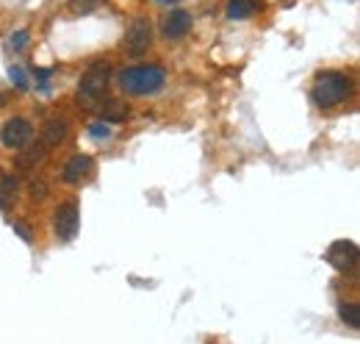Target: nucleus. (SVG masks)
Wrapping results in <instances>:
<instances>
[{"instance_id":"nucleus-8","label":"nucleus","mask_w":360,"mask_h":344,"mask_svg":"<svg viewBox=\"0 0 360 344\" xmlns=\"http://www.w3.org/2000/svg\"><path fill=\"white\" fill-rule=\"evenodd\" d=\"M92 170H95V161H92V156H72L67 164H64V172H61V178H64V183H81V181H86L89 175H92Z\"/></svg>"},{"instance_id":"nucleus-4","label":"nucleus","mask_w":360,"mask_h":344,"mask_svg":"<svg viewBox=\"0 0 360 344\" xmlns=\"http://www.w3.org/2000/svg\"><path fill=\"white\" fill-rule=\"evenodd\" d=\"M150 42H153V25H150V19L139 17V19H133L131 28L125 31L122 47H125L128 56H142V53H147Z\"/></svg>"},{"instance_id":"nucleus-1","label":"nucleus","mask_w":360,"mask_h":344,"mask_svg":"<svg viewBox=\"0 0 360 344\" xmlns=\"http://www.w3.org/2000/svg\"><path fill=\"white\" fill-rule=\"evenodd\" d=\"M164 83H167V72L158 64H136V67H128L120 75V86L128 95H136V97L156 95V92L164 89Z\"/></svg>"},{"instance_id":"nucleus-9","label":"nucleus","mask_w":360,"mask_h":344,"mask_svg":"<svg viewBox=\"0 0 360 344\" xmlns=\"http://www.w3.org/2000/svg\"><path fill=\"white\" fill-rule=\"evenodd\" d=\"M161 31H164L167 39H183V36L191 31V14L183 11V8L170 11L167 19H164V25H161Z\"/></svg>"},{"instance_id":"nucleus-20","label":"nucleus","mask_w":360,"mask_h":344,"mask_svg":"<svg viewBox=\"0 0 360 344\" xmlns=\"http://www.w3.org/2000/svg\"><path fill=\"white\" fill-rule=\"evenodd\" d=\"M11 228H14V234H17V236H22L25 242H31V239H33V236H31V231H28L22 222H11Z\"/></svg>"},{"instance_id":"nucleus-22","label":"nucleus","mask_w":360,"mask_h":344,"mask_svg":"<svg viewBox=\"0 0 360 344\" xmlns=\"http://www.w3.org/2000/svg\"><path fill=\"white\" fill-rule=\"evenodd\" d=\"M158 6H175V3H180V0H156Z\"/></svg>"},{"instance_id":"nucleus-19","label":"nucleus","mask_w":360,"mask_h":344,"mask_svg":"<svg viewBox=\"0 0 360 344\" xmlns=\"http://www.w3.org/2000/svg\"><path fill=\"white\" fill-rule=\"evenodd\" d=\"M50 75H53V69H36V67H33V78L42 81V92H47V83H44V81H47Z\"/></svg>"},{"instance_id":"nucleus-15","label":"nucleus","mask_w":360,"mask_h":344,"mask_svg":"<svg viewBox=\"0 0 360 344\" xmlns=\"http://www.w3.org/2000/svg\"><path fill=\"white\" fill-rule=\"evenodd\" d=\"M103 0H69V11L72 14H92Z\"/></svg>"},{"instance_id":"nucleus-5","label":"nucleus","mask_w":360,"mask_h":344,"mask_svg":"<svg viewBox=\"0 0 360 344\" xmlns=\"http://www.w3.org/2000/svg\"><path fill=\"white\" fill-rule=\"evenodd\" d=\"M53 228H56V236H58L61 242H72V239H75V234H78V228H81V214H78V206H75L72 200L56 208V214H53Z\"/></svg>"},{"instance_id":"nucleus-14","label":"nucleus","mask_w":360,"mask_h":344,"mask_svg":"<svg viewBox=\"0 0 360 344\" xmlns=\"http://www.w3.org/2000/svg\"><path fill=\"white\" fill-rule=\"evenodd\" d=\"M44 153H47V150H44L42 145H39V147H31V150H25V153L17 158V164H19V167H33V164H39V161L44 158Z\"/></svg>"},{"instance_id":"nucleus-3","label":"nucleus","mask_w":360,"mask_h":344,"mask_svg":"<svg viewBox=\"0 0 360 344\" xmlns=\"http://www.w3.org/2000/svg\"><path fill=\"white\" fill-rule=\"evenodd\" d=\"M108 81H111V64H108V61H95V64H89V69L83 72V78H81V83H78V103L95 106V103L106 95Z\"/></svg>"},{"instance_id":"nucleus-12","label":"nucleus","mask_w":360,"mask_h":344,"mask_svg":"<svg viewBox=\"0 0 360 344\" xmlns=\"http://www.w3.org/2000/svg\"><path fill=\"white\" fill-rule=\"evenodd\" d=\"M258 11H261V0H230L227 3V17L230 19H249Z\"/></svg>"},{"instance_id":"nucleus-17","label":"nucleus","mask_w":360,"mask_h":344,"mask_svg":"<svg viewBox=\"0 0 360 344\" xmlns=\"http://www.w3.org/2000/svg\"><path fill=\"white\" fill-rule=\"evenodd\" d=\"M89 133H92V139H108L111 136V125L103 122V120L100 122H92L89 125Z\"/></svg>"},{"instance_id":"nucleus-10","label":"nucleus","mask_w":360,"mask_h":344,"mask_svg":"<svg viewBox=\"0 0 360 344\" xmlns=\"http://www.w3.org/2000/svg\"><path fill=\"white\" fill-rule=\"evenodd\" d=\"M67 139V122L64 120H50L44 128H42V147L50 150V147H58L61 142Z\"/></svg>"},{"instance_id":"nucleus-21","label":"nucleus","mask_w":360,"mask_h":344,"mask_svg":"<svg viewBox=\"0 0 360 344\" xmlns=\"http://www.w3.org/2000/svg\"><path fill=\"white\" fill-rule=\"evenodd\" d=\"M31 195H33V197H44V195H47L44 183H36V181H33V183H31Z\"/></svg>"},{"instance_id":"nucleus-16","label":"nucleus","mask_w":360,"mask_h":344,"mask_svg":"<svg viewBox=\"0 0 360 344\" xmlns=\"http://www.w3.org/2000/svg\"><path fill=\"white\" fill-rule=\"evenodd\" d=\"M8 78H11V83L17 86V89H28V78H25V72H22V67H8Z\"/></svg>"},{"instance_id":"nucleus-18","label":"nucleus","mask_w":360,"mask_h":344,"mask_svg":"<svg viewBox=\"0 0 360 344\" xmlns=\"http://www.w3.org/2000/svg\"><path fill=\"white\" fill-rule=\"evenodd\" d=\"M28 39H31L28 31H17V33L8 36V44H11V50H22V47L28 44Z\"/></svg>"},{"instance_id":"nucleus-23","label":"nucleus","mask_w":360,"mask_h":344,"mask_svg":"<svg viewBox=\"0 0 360 344\" xmlns=\"http://www.w3.org/2000/svg\"><path fill=\"white\" fill-rule=\"evenodd\" d=\"M3 103H6V95H0V106H3Z\"/></svg>"},{"instance_id":"nucleus-11","label":"nucleus","mask_w":360,"mask_h":344,"mask_svg":"<svg viewBox=\"0 0 360 344\" xmlns=\"http://www.w3.org/2000/svg\"><path fill=\"white\" fill-rule=\"evenodd\" d=\"M128 114H131V108H128L125 100H106V103L100 106V120L108 122V125H111V122H125Z\"/></svg>"},{"instance_id":"nucleus-13","label":"nucleus","mask_w":360,"mask_h":344,"mask_svg":"<svg viewBox=\"0 0 360 344\" xmlns=\"http://www.w3.org/2000/svg\"><path fill=\"white\" fill-rule=\"evenodd\" d=\"M338 311H341V320H344L352 331H358L360 328V309L358 306H355V303H341V309H338Z\"/></svg>"},{"instance_id":"nucleus-2","label":"nucleus","mask_w":360,"mask_h":344,"mask_svg":"<svg viewBox=\"0 0 360 344\" xmlns=\"http://www.w3.org/2000/svg\"><path fill=\"white\" fill-rule=\"evenodd\" d=\"M350 95H352V81L344 72H322L313 81V103L319 108L341 106Z\"/></svg>"},{"instance_id":"nucleus-6","label":"nucleus","mask_w":360,"mask_h":344,"mask_svg":"<svg viewBox=\"0 0 360 344\" xmlns=\"http://www.w3.org/2000/svg\"><path fill=\"white\" fill-rule=\"evenodd\" d=\"M358 245L355 242H336L327 250V261L341 272V275H355L358 272Z\"/></svg>"},{"instance_id":"nucleus-7","label":"nucleus","mask_w":360,"mask_h":344,"mask_svg":"<svg viewBox=\"0 0 360 344\" xmlns=\"http://www.w3.org/2000/svg\"><path fill=\"white\" fill-rule=\"evenodd\" d=\"M31 136H33V128H31V122L22 120V117H14V120H8V122L0 128V142H3V147H8V150H22V147L31 142Z\"/></svg>"}]
</instances>
